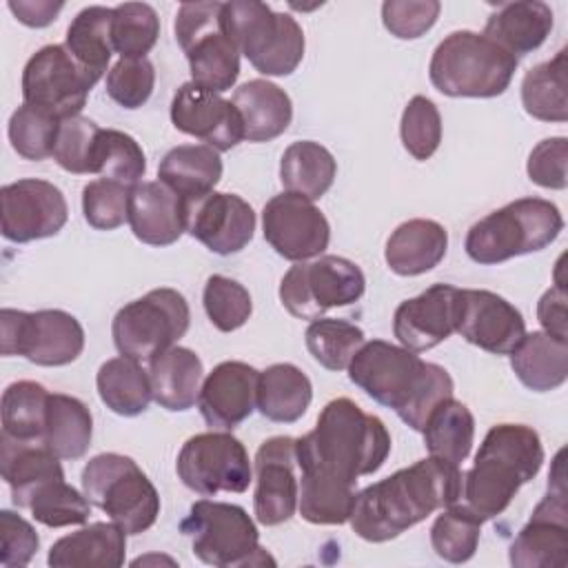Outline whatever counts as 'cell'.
I'll list each match as a JSON object with an SVG mask.
<instances>
[{"label": "cell", "instance_id": "1", "mask_svg": "<svg viewBox=\"0 0 568 568\" xmlns=\"http://www.w3.org/2000/svg\"><path fill=\"white\" fill-rule=\"evenodd\" d=\"M390 453V433L377 415L353 399H331L311 433L295 439L300 484L355 490L364 475L377 473Z\"/></svg>", "mask_w": 568, "mask_h": 568}, {"label": "cell", "instance_id": "2", "mask_svg": "<svg viewBox=\"0 0 568 568\" xmlns=\"http://www.w3.org/2000/svg\"><path fill=\"white\" fill-rule=\"evenodd\" d=\"M464 475L457 464L428 455L355 495L348 524L366 541L399 537L435 510L462 497Z\"/></svg>", "mask_w": 568, "mask_h": 568}, {"label": "cell", "instance_id": "3", "mask_svg": "<svg viewBox=\"0 0 568 568\" xmlns=\"http://www.w3.org/2000/svg\"><path fill=\"white\" fill-rule=\"evenodd\" d=\"M348 379L419 433L433 408L455 390L444 366L384 339L362 344L348 364Z\"/></svg>", "mask_w": 568, "mask_h": 568}, {"label": "cell", "instance_id": "4", "mask_svg": "<svg viewBox=\"0 0 568 568\" xmlns=\"http://www.w3.org/2000/svg\"><path fill=\"white\" fill-rule=\"evenodd\" d=\"M544 464V446L535 428L526 424L493 426L464 475L462 495L466 506L484 521L501 515L519 488L528 484Z\"/></svg>", "mask_w": 568, "mask_h": 568}, {"label": "cell", "instance_id": "5", "mask_svg": "<svg viewBox=\"0 0 568 568\" xmlns=\"http://www.w3.org/2000/svg\"><path fill=\"white\" fill-rule=\"evenodd\" d=\"M517 71V58L475 31H453L433 51L428 75L450 98L501 95Z\"/></svg>", "mask_w": 568, "mask_h": 568}, {"label": "cell", "instance_id": "6", "mask_svg": "<svg viewBox=\"0 0 568 568\" xmlns=\"http://www.w3.org/2000/svg\"><path fill=\"white\" fill-rule=\"evenodd\" d=\"M564 229V217L550 200L519 197L477 220L464 240L468 257L490 266L550 246Z\"/></svg>", "mask_w": 568, "mask_h": 568}, {"label": "cell", "instance_id": "7", "mask_svg": "<svg viewBox=\"0 0 568 568\" xmlns=\"http://www.w3.org/2000/svg\"><path fill=\"white\" fill-rule=\"evenodd\" d=\"M224 29L237 51L264 75H291L304 58V31L291 13L257 0H231L222 9Z\"/></svg>", "mask_w": 568, "mask_h": 568}, {"label": "cell", "instance_id": "8", "mask_svg": "<svg viewBox=\"0 0 568 568\" xmlns=\"http://www.w3.org/2000/svg\"><path fill=\"white\" fill-rule=\"evenodd\" d=\"M82 493L126 535L149 530L160 515V495L142 468L126 455L102 453L82 468Z\"/></svg>", "mask_w": 568, "mask_h": 568}, {"label": "cell", "instance_id": "9", "mask_svg": "<svg viewBox=\"0 0 568 568\" xmlns=\"http://www.w3.org/2000/svg\"><path fill=\"white\" fill-rule=\"evenodd\" d=\"M180 530L191 539L193 555L209 566L240 568L275 564L260 546L257 526L242 506L200 499L182 519Z\"/></svg>", "mask_w": 568, "mask_h": 568}, {"label": "cell", "instance_id": "10", "mask_svg": "<svg viewBox=\"0 0 568 568\" xmlns=\"http://www.w3.org/2000/svg\"><path fill=\"white\" fill-rule=\"evenodd\" d=\"M224 2H182L175 40L191 69V82L209 91H229L240 75V51L224 29Z\"/></svg>", "mask_w": 568, "mask_h": 568}, {"label": "cell", "instance_id": "11", "mask_svg": "<svg viewBox=\"0 0 568 568\" xmlns=\"http://www.w3.org/2000/svg\"><path fill=\"white\" fill-rule=\"evenodd\" d=\"M189 324L191 311L184 295L162 286L124 304L113 317L111 335L120 355L142 364L175 346Z\"/></svg>", "mask_w": 568, "mask_h": 568}, {"label": "cell", "instance_id": "12", "mask_svg": "<svg viewBox=\"0 0 568 568\" xmlns=\"http://www.w3.org/2000/svg\"><path fill=\"white\" fill-rule=\"evenodd\" d=\"M366 288L362 268L339 255L293 264L280 282L284 308L300 320H320L328 308L355 304Z\"/></svg>", "mask_w": 568, "mask_h": 568}, {"label": "cell", "instance_id": "13", "mask_svg": "<svg viewBox=\"0 0 568 568\" xmlns=\"http://www.w3.org/2000/svg\"><path fill=\"white\" fill-rule=\"evenodd\" d=\"M2 355H22L38 366H64L80 357L84 328L67 311L44 308L36 313L0 311Z\"/></svg>", "mask_w": 568, "mask_h": 568}, {"label": "cell", "instance_id": "14", "mask_svg": "<svg viewBox=\"0 0 568 568\" xmlns=\"http://www.w3.org/2000/svg\"><path fill=\"white\" fill-rule=\"evenodd\" d=\"M178 477L202 497L244 493L253 481V466L244 444L229 430L197 433L184 442L175 462Z\"/></svg>", "mask_w": 568, "mask_h": 568}, {"label": "cell", "instance_id": "15", "mask_svg": "<svg viewBox=\"0 0 568 568\" xmlns=\"http://www.w3.org/2000/svg\"><path fill=\"white\" fill-rule=\"evenodd\" d=\"M95 80L78 64L64 44L38 49L22 71V100L58 120L80 115Z\"/></svg>", "mask_w": 568, "mask_h": 568}, {"label": "cell", "instance_id": "16", "mask_svg": "<svg viewBox=\"0 0 568 568\" xmlns=\"http://www.w3.org/2000/svg\"><path fill=\"white\" fill-rule=\"evenodd\" d=\"M561 455L555 457V470L548 475L546 497L508 548V561L515 568H564L568 561V504Z\"/></svg>", "mask_w": 568, "mask_h": 568}, {"label": "cell", "instance_id": "17", "mask_svg": "<svg viewBox=\"0 0 568 568\" xmlns=\"http://www.w3.org/2000/svg\"><path fill=\"white\" fill-rule=\"evenodd\" d=\"M262 233L275 253L291 262L320 257L331 242L326 215L311 200L288 191L264 204Z\"/></svg>", "mask_w": 568, "mask_h": 568}, {"label": "cell", "instance_id": "18", "mask_svg": "<svg viewBox=\"0 0 568 568\" xmlns=\"http://www.w3.org/2000/svg\"><path fill=\"white\" fill-rule=\"evenodd\" d=\"M0 200L2 235L16 244L51 237L62 231L69 217V206L62 191L47 180L24 178L4 184Z\"/></svg>", "mask_w": 568, "mask_h": 568}, {"label": "cell", "instance_id": "19", "mask_svg": "<svg viewBox=\"0 0 568 568\" xmlns=\"http://www.w3.org/2000/svg\"><path fill=\"white\" fill-rule=\"evenodd\" d=\"M255 519L264 526H280L297 510L300 477L293 437H271L255 453Z\"/></svg>", "mask_w": 568, "mask_h": 568}, {"label": "cell", "instance_id": "20", "mask_svg": "<svg viewBox=\"0 0 568 568\" xmlns=\"http://www.w3.org/2000/svg\"><path fill=\"white\" fill-rule=\"evenodd\" d=\"M455 333L486 353L510 355L526 335V322L506 297L486 288H459Z\"/></svg>", "mask_w": 568, "mask_h": 568}, {"label": "cell", "instance_id": "21", "mask_svg": "<svg viewBox=\"0 0 568 568\" xmlns=\"http://www.w3.org/2000/svg\"><path fill=\"white\" fill-rule=\"evenodd\" d=\"M171 122L178 131L200 138L215 151H231L244 140V124L235 104L195 82H184L175 91Z\"/></svg>", "mask_w": 568, "mask_h": 568}, {"label": "cell", "instance_id": "22", "mask_svg": "<svg viewBox=\"0 0 568 568\" xmlns=\"http://www.w3.org/2000/svg\"><path fill=\"white\" fill-rule=\"evenodd\" d=\"M186 233L217 255H233L253 240L255 211L235 193L211 191L186 202Z\"/></svg>", "mask_w": 568, "mask_h": 568}, {"label": "cell", "instance_id": "23", "mask_svg": "<svg viewBox=\"0 0 568 568\" xmlns=\"http://www.w3.org/2000/svg\"><path fill=\"white\" fill-rule=\"evenodd\" d=\"M459 288L433 284L419 295L404 300L393 315V335L399 346L424 353L448 339L457 331Z\"/></svg>", "mask_w": 568, "mask_h": 568}, {"label": "cell", "instance_id": "24", "mask_svg": "<svg viewBox=\"0 0 568 568\" xmlns=\"http://www.w3.org/2000/svg\"><path fill=\"white\" fill-rule=\"evenodd\" d=\"M260 371L246 362H220L202 382L197 408L213 430H233L257 408Z\"/></svg>", "mask_w": 568, "mask_h": 568}, {"label": "cell", "instance_id": "25", "mask_svg": "<svg viewBox=\"0 0 568 568\" xmlns=\"http://www.w3.org/2000/svg\"><path fill=\"white\" fill-rule=\"evenodd\" d=\"M129 226L149 246H169L186 231V202L160 180L131 189Z\"/></svg>", "mask_w": 568, "mask_h": 568}, {"label": "cell", "instance_id": "26", "mask_svg": "<svg viewBox=\"0 0 568 568\" xmlns=\"http://www.w3.org/2000/svg\"><path fill=\"white\" fill-rule=\"evenodd\" d=\"M0 470L18 508H29L36 493L51 481L64 479L60 457L40 442H20L0 435Z\"/></svg>", "mask_w": 568, "mask_h": 568}, {"label": "cell", "instance_id": "27", "mask_svg": "<svg viewBox=\"0 0 568 568\" xmlns=\"http://www.w3.org/2000/svg\"><path fill=\"white\" fill-rule=\"evenodd\" d=\"M555 24L552 9L539 0L501 2L495 13L488 16L484 36L519 58L539 49L550 36Z\"/></svg>", "mask_w": 568, "mask_h": 568}, {"label": "cell", "instance_id": "28", "mask_svg": "<svg viewBox=\"0 0 568 568\" xmlns=\"http://www.w3.org/2000/svg\"><path fill=\"white\" fill-rule=\"evenodd\" d=\"M126 532L113 521H95L60 537L47 557L53 568H118L124 564Z\"/></svg>", "mask_w": 568, "mask_h": 568}, {"label": "cell", "instance_id": "29", "mask_svg": "<svg viewBox=\"0 0 568 568\" xmlns=\"http://www.w3.org/2000/svg\"><path fill=\"white\" fill-rule=\"evenodd\" d=\"M448 248L446 229L426 217L402 222L388 237L384 260L388 268L402 277L422 275L435 268Z\"/></svg>", "mask_w": 568, "mask_h": 568}, {"label": "cell", "instance_id": "30", "mask_svg": "<svg viewBox=\"0 0 568 568\" xmlns=\"http://www.w3.org/2000/svg\"><path fill=\"white\" fill-rule=\"evenodd\" d=\"M244 124V140L268 142L282 135L293 120L288 93L275 82L255 78L240 84L231 100Z\"/></svg>", "mask_w": 568, "mask_h": 568}, {"label": "cell", "instance_id": "31", "mask_svg": "<svg viewBox=\"0 0 568 568\" xmlns=\"http://www.w3.org/2000/svg\"><path fill=\"white\" fill-rule=\"evenodd\" d=\"M149 382L155 404L171 413L189 410L204 382L202 359L186 346H171L149 362Z\"/></svg>", "mask_w": 568, "mask_h": 568}, {"label": "cell", "instance_id": "32", "mask_svg": "<svg viewBox=\"0 0 568 568\" xmlns=\"http://www.w3.org/2000/svg\"><path fill=\"white\" fill-rule=\"evenodd\" d=\"M510 366L526 388L535 393L555 390L568 377V339L546 331L526 333L510 353Z\"/></svg>", "mask_w": 568, "mask_h": 568}, {"label": "cell", "instance_id": "33", "mask_svg": "<svg viewBox=\"0 0 568 568\" xmlns=\"http://www.w3.org/2000/svg\"><path fill=\"white\" fill-rule=\"evenodd\" d=\"M158 178L184 202L209 195L222 178L220 151L206 144L173 146L158 166Z\"/></svg>", "mask_w": 568, "mask_h": 568}, {"label": "cell", "instance_id": "34", "mask_svg": "<svg viewBox=\"0 0 568 568\" xmlns=\"http://www.w3.org/2000/svg\"><path fill=\"white\" fill-rule=\"evenodd\" d=\"M313 384L295 364L280 362L260 371L257 410L277 424L297 422L311 406Z\"/></svg>", "mask_w": 568, "mask_h": 568}, {"label": "cell", "instance_id": "35", "mask_svg": "<svg viewBox=\"0 0 568 568\" xmlns=\"http://www.w3.org/2000/svg\"><path fill=\"white\" fill-rule=\"evenodd\" d=\"M93 417L84 402L64 393H51L40 444L60 459H80L91 444Z\"/></svg>", "mask_w": 568, "mask_h": 568}, {"label": "cell", "instance_id": "36", "mask_svg": "<svg viewBox=\"0 0 568 568\" xmlns=\"http://www.w3.org/2000/svg\"><path fill=\"white\" fill-rule=\"evenodd\" d=\"M335 173L337 162L333 153L313 140L293 142L280 160L282 186L311 202L320 200L333 186Z\"/></svg>", "mask_w": 568, "mask_h": 568}, {"label": "cell", "instance_id": "37", "mask_svg": "<svg viewBox=\"0 0 568 568\" xmlns=\"http://www.w3.org/2000/svg\"><path fill=\"white\" fill-rule=\"evenodd\" d=\"M95 386L102 404L122 417L144 413L153 399L149 371L124 355L111 357L98 368Z\"/></svg>", "mask_w": 568, "mask_h": 568}, {"label": "cell", "instance_id": "38", "mask_svg": "<svg viewBox=\"0 0 568 568\" xmlns=\"http://www.w3.org/2000/svg\"><path fill=\"white\" fill-rule=\"evenodd\" d=\"M111 22L113 9L91 4L78 11L67 29L64 47L95 82L104 75L113 55Z\"/></svg>", "mask_w": 568, "mask_h": 568}, {"label": "cell", "instance_id": "39", "mask_svg": "<svg viewBox=\"0 0 568 568\" xmlns=\"http://www.w3.org/2000/svg\"><path fill=\"white\" fill-rule=\"evenodd\" d=\"M422 433L428 455L459 466L473 448L475 417L466 404L448 397L433 408Z\"/></svg>", "mask_w": 568, "mask_h": 568}, {"label": "cell", "instance_id": "40", "mask_svg": "<svg viewBox=\"0 0 568 568\" xmlns=\"http://www.w3.org/2000/svg\"><path fill=\"white\" fill-rule=\"evenodd\" d=\"M521 104L528 115L541 122L568 120V93H566V49L548 62H541L526 71L521 80Z\"/></svg>", "mask_w": 568, "mask_h": 568}, {"label": "cell", "instance_id": "41", "mask_svg": "<svg viewBox=\"0 0 568 568\" xmlns=\"http://www.w3.org/2000/svg\"><path fill=\"white\" fill-rule=\"evenodd\" d=\"M49 390L31 379L13 382L2 393V433L20 442H40L47 422Z\"/></svg>", "mask_w": 568, "mask_h": 568}, {"label": "cell", "instance_id": "42", "mask_svg": "<svg viewBox=\"0 0 568 568\" xmlns=\"http://www.w3.org/2000/svg\"><path fill=\"white\" fill-rule=\"evenodd\" d=\"M481 517L466 504H450L442 508V515L430 526V546L435 555L450 564H464L473 559L479 535Z\"/></svg>", "mask_w": 568, "mask_h": 568}, {"label": "cell", "instance_id": "43", "mask_svg": "<svg viewBox=\"0 0 568 568\" xmlns=\"http://www.w3.org/2000/svg\"><path fill=\"white\" fill-rule=\"evenodd\" d=\"M306 348L313 359L326 371H344L348 368L355 353L366 342L364 331L346 320L337 317H320L313 320L304 333Z\"/></svg>", "mask_w": 568, "mask_h": 568}, {"label": "cell", "instance_id": "44", "mask_svg": "<svg viewBox=\"0 0 568 568\" xmlns=\"http://www.w3.org/2000/svg\"><path fill=\"white\" fill-rule=\"evenodd\" d=\"M146 171V158L138 140L118 129H100L93 151V173L135 186Z\"/></svg>", "mask_w": 568, "mask_h": 568}, {"label": "cell", "instance_id": "45", "mask_svg": "<svg viewBox=\"0 0 568 568\" xmlns=\"http://www.w3.org/2000/svg\"><path fill=\"white\" fill-rule=\"evenodd\" d=\"M160 36V18L146 2H122L113 7L111 38L120 58H146Z\"/></svg>", "mask_w": 568, "mask_h": 568}, {"label": "cell", "instance_id": "46", "mask_svg": "<svg viewBox=\"0 0 568 568\" xmlns=\"http://www.w3.org/2000/svg\"><path fill=\"white\" fill-rule=\"evenodd\" d=\"M60 122L51 113L22 102L9 118V142L24 160H47L53 155Z\"/></svg>", "mask_w": 568, "mask_h": 568}, {"label": "cell", "instance_id": "47", "mask_svg": "<svg viewBox=\"0 0 568 568\" xmlns=\"http://www.w3.org/2000/svg\"><path fill=\"white\" fill-rule=\"evenodd\" d=\"M202 304L211 324L222 333L237 331L253 313L251 293L226 275H211L206 280Z\"/></svg>", "mask_w": 568, "mask_h": 568}, {"label": "cell", "instance_id": "48", "mask_svg": "<svg viewBox=\"0 0 568 568\" xmlns=\"http://www.w3.org/2000/svg\"><path fill=\"white\" fill-rule=\"evenodd\" d=\"M36 521L49 528H62V526H78L84 524L91 515V501L84 493L75 490L64 479L51 481L44 486L29 506Z\"/></svg>", "mask_w": 568, "mask_h": 568}, {"label": "cell", "instance_id": "49", "mask_svg": "<svg viewBox=\"0 0 568 568\" xmlns=\"http://www.w3.org/2000/svg\"><path fill=\"white\" fill-rule=\"evenodd\" d=\"M399 138L415 160H428L442 142V115L433 100L413 95L402 111Z\"/></svg>", "mask_w": 568, "mask_h": 568}, {"label": "cell", "instance_id": "50", "mask_svg": "<svg viewBox=\"0 0 568 568\" xmlns=\"http://www.w3.org/2000/svg\"><path fill=\"white\" fill-rule=\"evenodd\" d=\"M131 189L122 182L98 178L82 189V213L89 226L113 231L129 220Z\"/></svg>", "mask_w": 568, "mask_h": 568}, {"label": "cell", "instance_id": "51", "mask_svg": "<svg viewBox=\"0 0 568 568\" xmlns=\"http://www.w3.org/2000/svg\"><path fill=\"white\" fill-rule=\"evenodd\" d=\"M100 126L84 118L73 115L60 122L55 146H53V160L69 173L75 175H89L93 173V151L98 142Z\"/></svg>", "mask_w": 568, "mask_h": 568}, {"label": "cell", "instance_id": "52", "mask_svg": "<svg viewBox=\"0 0 568 568\" xmlns=\"http://www.w3.org/2000/svg\"><path fill=\"white\" fill-rule=\"evenodd\" d=\"M155 69L146 58H120L106 73L109 98L124 109H140L153 93Z\"/></svg>", "mask_w": 568, "mask_h": 568}, {"label": "cell", "instance_id": "53", "mask_svg": "<svg viewBox=\"0 0 568 568\" xmlns=\"http://www.w3.org/2000/svg\"><path fill=\"white\" fill-rule=\"evenodd\" d=\"M439 11L442 4L437 0H386L382 4V22L395 38L415 40L437 22Z\"/></svg>", "mask_w": 568, "mask_h": 568}, {"label": "cell", "instance_id": "54", "mask_svg": "<svg viewBox=\"0 0 568 568\" xmlns=\"http://www.w3.org/2000/svg\"><path fill=\"white\" fill-rule=\"evenodd\" d=\"M40 548L36 528L13 510H0V564L4 568L27 566Z\"/></svg>", "mask_w": 568, "mask_h": 568}, {"label": "cell", "instance_id": "55", "mask_svg": "<svg viewBox=\"0 0 568 568\" xmlns=\"http://www.w3.org/2000/svg\"><path fill=\"white\" fill-rule=\"evenodd\" d=\"M566 162H568V140L561 135L546 138L530 151L526 162V173L537 186L561 191L568 184Z\"/></svg>", "mask_w": 568, "mask_h": 568}, {"label": "cell", "instance_id": "56", "mask_svg": "<svg viewBox=\"0 0 568 568\" xmlns=\"http://www.w3.org/2000/svg\"><path fill=\"white\" fill-rule=\"evenodd\" d=\"M566 284L561 280L555 282L537 302V320L546 333L568 339V313H566Z\"/></svg>", "mask_w": 568, "mask_h": 568}, {"label": "cell", "instance_id": "57", "mask_svg": "<svg viewBox=\"0 0 568 568\" xmlns=\"http://www.w3.org/2000/svg\"><path fill=\"white\" fill-rule=\"evenodd\" d=\"M64 2H51V0H11L9 11L27 27H47L55 20V16L62 11Z\"/></svg>", "mask_w": 568, "mask_h": 568}]
</instances>
